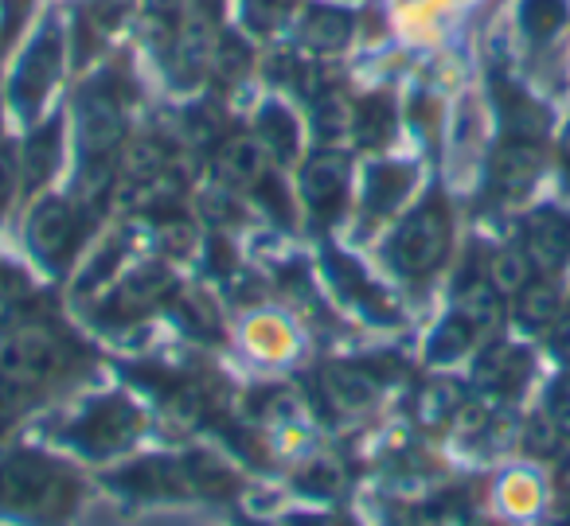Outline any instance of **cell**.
Returning a JSON list of instances; mask_svg holds the SVG:
<instances>
[{
    "instance_id": "f1b7e54d",
    "label": "cell",
    "mask_w": 570,
    "mask_h": 526,
    "mask_svg": "<svg viewBox=\"0 0 570 526\" xmlns=\"http://www.w3.org/2000/svg\"><path fill=\"white\" fill-rule=\"evenodd\" d=\"M473 339H476L473 324H469L465 316L453 312L450 320H445L442 328L434 331V339H430V363H453V359H461V355H465L469 347H473Z\"/></svg>"
},
{
    "instance_id": "ee69618b",
    "label": "cell",
    "mask_w": 570,
    "mask_h": 526,
    "mask_svg": "<svg viewBox=\"0 0 570 526\" xmlns=\"http://www.w3.org/2000/svg\"><path fill=\"white\" fill-rule=\"evenodd\" d=\"M149 4H153V12H157V17H168V20H173V12L180 9L184 0H149Z\"/></svg>"
},
{
    "instance_id": "83f0119b",
    "label": "cell",
    "mask_w": 570,
    "mask_h": 526,
    "mask_svg": "<svg viewBox=\"0 0 570 526\" xmlns=\"http://www.w3.org/2000/svg\"><path fill=\"white\" fill-rule=\"evenodd\" d=\"M56 160H59V126L51 121V126H43L40 133H32V141H28V157H24L28 188H36V183L48 180L51 168H56Z\"/></svg>"
},
{
    "instance_id": "ffe728a7",
    "label": "cell",
    "mask_w": 570,
    "mask_h": 526,
    "mask_svg": "<svg viewBox=\"0 0 570 526\" xmlns=\"http://www.w3.org/2000/svg\"><path fill=\"white\" fill-rule=\"evenodd\" d=\"M302 40L313 56H333V51H344V43L352 40V17L348 12H336V9H317L309 20H305Z\"/></svg>"
},
{
    "instance_id": "60d3db41",
    "label": "cell",
    "mask_w": 570,
    "mask_h": 526,
    "mask_svg": "<svg viewBox=\"0 0 570 526\" xmlns=\"http://www.w3.org/2000/svg\"><path fill=\"white\" fill-rule=\"evenodd\" d=\"M20 292H24V281H20V274L12 266H0V300L20 297Z\"/></svg>"
},
{
    "instance_id": "8d00e7d4",
    "label": "cell",
    "mask_w": 570,
    "mask_h": 526,
    "mask_svg": "<svg viewBox=\"0 0 570 526\" xmlns=\"http://www.w3.org/2000/svg\"><path fill=\"white\" fill-rule=\"evenodd\" d=\"M180 320L188 324V328H196L199 336H215V331H219V320H215L212 305H207L204 297H184L180 300Z\"/></svg>"
},
{
    "instance_id": "603a6c76",
    "label": "cell",
    "mask_w": 570,
    "mask_h": 526,
    "mask_svg": "<svg viewBox=\"0 0 570 526\" xmlns=\"http://www.w3.org/2000/svg\"><path fill=\"white\" fill-rule=\"evenodd\" d=\"M184 468H188V479H191V492L196 495H230L238 487V476L219 460V456H207V453H188L184 456Z\"/></svg>"
},
{
    "instance_id": "e575fe53",
    "label": "cell",
    "mask_w": 570,
    "mask_h": 526,
    "mask_svg": "<svg viewBox=\"0 0 570 526\" xmlns=\"http://www.w3.org/2000/svg\"><path fill=\"white\" fill-rule=\"evenodd\" d=\"M199 207H204V219L212 222V227H227V222L238 219V207H235V196H230L227 183H219V188H212L204 199H199Z\"/></svg>"
},
{
    "instance_id": "bcb514c9",
    "label": "cell",
    "mask_w": 570,
    "mask_h": 526,
    "mask_svg": "<svg viewBox=\"0 0 570 526\" xmlns=\"http://www.w3.org/2000/svg\"><path fill=\"white\" fill-rule=\"evenodd\" d=\"M567 344H570V320H567Z\"/></svg>"
},
{
    "instance_id": "9a60e30c",
    "label": "cell",
    "mask_w": 570,
    "mask_h": 526,
    "mask_svg": "<svg viewBox=\"0 0 570 526\" xmlns=\"http://www.w3.org/2000/svg\"><path fill=\"white\" fill-rule=\"evenodd\" d=\"M523 375H528V355H523L520 347H508V344H492L473 367V383L489 394L515 390V386L523 383Z\"/></svg>"
},
{
    "instance_id": "5bb4252c",
    "label": "cell",
    "mask_w": 570,
    "mask_h": 526,
    "mask_svg": "<svg viewBox=\"0 0 570 526\" xmlns=\"http://www.w3.org/2000/svg\"><path fill=\"white\" fill-rule=\"evenodd\" d=\"M321 390L336 409L356 414V409H367L380 398V378L360 363H333V367L321 370Z\"/></svg>"
},
{
    "instance_id": "f546056e",
    "label": "cell",
    "mask_w": 570,
    "mask_h": 526,
    "mask_svg": "<svg viewBox=\"0 0 570 526\" xmlns=\"http://www.w3.org/2000/svg\"><path fill=\"white\" fill-rule=\"evenodd\" d=\"M458 406H461V394H458V386H450V383H430L426 390L419 394V417H422V425H442V421H450V417L458 414Z\"/></svg>"
},
{
    "instance_id": "7bdbcfd3",
    "label": "cell",
    "mask_w": 570,
    "mask_h": 526,
    "mask_svg": "<svg viewBox=\"0 0 570 526\" xmlns=\"http://www.w3.org/2000/svg\"><path fill=\"white\" fill-rule=\"evenodd\" d=\"M12 398H17L12 390H0V433L9 429L12 417H17V401H12Z\"/></svg>"
},
{
    "instance_id": "6da1fadb",
    "label": "cell",
    "mask_w": 570,
    "mask_h": 526,
    "mask_svg": "<svg viewBox=\"0 0 570 526\" xmlns=\"http://www.w3.org/2000/svg\"><path fill=\"white\" fill-rule=\"evenodd\" d=\"M79 503V479L43 453L0 456V515L20 523H63Z\"/></svg>"
},
{
    "instance_id": "8992f818",
    "label": "cell",
    "mask_w": 570,
    "mask_h": 526,
    "mask_svg": "<svg viewBox=\"0 0 570 526\" xmlns=\"http://www.w3.org/2000/svg\"><path fill=\"white\" fill-rule=\"evenodd\" d=\"M82 157H121L126 126H121V106L106 87L82 95Z\"/></svg>"
},
{
    "instance_id": "277c9868",
    "label": "cell",
    "mask_w": 570,
    "mask_h": 526,
    "mask_svg": "<svg viewBox=\"0 0 570 526\" xmlns=\"http://www.w3.org/2000/svg\"><path fill=\"white\" fill-rule=\"evenodd\" d=\"M141 433V417L126 398H102L79 417L67 437L82 448L87 456H114Z\"/></svg>"
},
{
    "instance_id": "30bf717a",
    "label": "cell",
    "mask_w": 570,
    "mask_h": 526,
    "mask_svg": "<svg viewBox=\"0 0 570 526\" xmlns=\"http://www.w3.org/2000/svg\"><path fill=\"white\" fill-rule=\"evenodd\" d=\"M523 254L535 269H559L570 258V215L539 207L523 219Z\"/></svg>"
},
{
    "instance_id": "ab89813d",
    "label": "cell",
    "mask_w": 570,
    "mask_h": 526,
    "mask_svg": "<svg viewBox=\"0 0 570 526\" xmlns=\"http://www.w3.org/2000/svg\"><path fill=\"white\" fill-rule=\"evenodd\" d=\"M285 526H356V518H348V515H289L285 518Z\"/></svg>"
},
{
    "instance_id": "7a4b0ae2",
    "label": "cell",
    "mask_w": 570,
    "mask_h": 526,
    "mask_svg": "<svg viewBox=\"0 0 570 526\" xmlns=\"http://www.w3.org/2000/svg\"><path fill=\"white\" fill-rule=\"evenodd\" d=\"M453 238V219L442 196H430L426 204H419L403 222H399L395 238H391V261L403 277H426L442 266V258L450 254Z\"/></svg>"
},
{
    "instance_id": "52a82bcc",
    "label": "cell",
    "mask_w": 570,
    "mask_h": 526,
    "mask_svg": "<svg viewBox=\"0 0 570 526\" xmlns=\"http://www.w3.org/2000/svg\"><path fill=\"white\" fill-rule=\"evenodd\" d=\"M173 289H176L173 274H168L165 266H153L149 261V266H137L134 274L114 289V297L106 300L102 312L110 316V320H141L160 300L173 297Z\"/></svg>"
},
{
    "instance_id": "74e56055",
    "label": "cell",
    "mask_w": 570,
    "mask_h": 526,
    "mask_svg": "<svg viewBox=\"0 0 570 526\" xmlns=\"http://www.w3.org/2000/svg\"><path fill=\"white\" fill-rule=\"evenodd\" d=\"M17 180H20L17 157H12V152L4 149V145H0V215L9 211L12 196H17Z\"/></svg>"
},
{
    "instance_id": "f6af8a7d",
    "label": "cell",
    "mask_w": 570,
    "mask_h": 526,
    "mask_svg": "<svg viewBox=\"0 0 570 526\" xmlns=\"http://www.w3.org/2000/svg\"><path fill=\"white\" fill-rule=\"evenodd\" d=\"M559 157H562V172H567V180H570V126H567V133H562Z\"/></svg>"
},
{
    "instance_id": "4dcf8cb0",
    "label": "cell",
    "mask_w": 570,
    "mask_h": 526,
    "mask_svg": "<svg viewBox=\"0 0 570 526\" xmlns=\"http://www.w3.org/2000/svg\"><path fill=\"white\" fill-rule=\"evenodd\" d=\"M344 468L336 460H328V456H321V460H313L309 468L297 476V484H302V492L309 495H321V499H333V495L344 492Z\"/></svg>"
},
{
    "instance_id": "d6986e66",
    "label": "cell",
    "mask_w": 570,
    "mask_h": 526,
    "mask_svg": "<svg viewBox=\"0 0 570 526\" xmlns=\"http://www.w3.org/2000/svg\"><path fill=\"white\" fill-rule=\"evenodd\" d=\"M562 297L551 281H531L523 292H515V324L528 331H543L559 320Z\"/></svg>"
},
{
    "instance_id": "7c38bea8",
    "label": "cell",
    "mask_w": 570,
    "mask_h": 526,
    "mask_svg": "<svg viewBox=\"0 0 570 526\" xmlns=\"http://www.w3.org/2000/svg\"><path fill=\"white\" fill-rule=\"evenodd\" d=\"M543 172V145L539 141H515L508 137L497 152H492V165H489V180H492V191L500 196H523L531 183L539 180Z\"/></svg>"
},
{
    "instance_id": "d6a6232c",
    "label": "cell",
    "mask_w": 570,
    "mask_h": 526,
    "mask_svg": "<svg viewBox=\"0 0 570 526\" xmlns=\"http://www.w3.org/2000/svg\"><path fill=\"white\" fill-rule=\"evenodd\" d=\"M547 417L570 440V370H562L551 383V390H547Z\"/></svg>"
},
{
    "instance_id": "d4e9b609",
    "label": "cell",
    "mask_w": 570,
    "mask_h": 526,
    "mask_svg": "<svg viewBox=\"0 0 570 526\" xmlns=\"http://www.w3.org/2000/svg\"><path fill=\"white\" fill-rule=\"evenodd\" d=\"M562 24H567V0H520V28L528 40H551Z\"/></svg>"
},
{
    "instance_id": "8fae6325",
    "label": "cell",
    "mask_w": 570,
    "mask_h": 526,
    "mask_svg": "<svg viewBox=\"0 0 570 526\" xmlns=\"http://www.w3.org/2000/svg\"><path fill=\"white\" fill-rule=\"evenodd\" d=\"M215 12H212V0H199V12L188 20L184 28L173 32V67L184 82L199 79V75L212 67V56H215Z\"/></svg>"
},
{
    "instance_id": "ac0fdd59",
    "label": "cell",
    "mask_w": 570,
    "mask_h": 526,
    "mask_svg": "<svg viewBox=\"0 0 570 526\" xmlns=\"http://www.w3.org/2000/svg\"><path fill=\"white\" fill-rule=\"evenodd\" d=\"M458 316H465L469 324H473L476 336H489V331L500 328V320H504V308H500V292L492 289L489 281H469L461 285L458 292V308H453Z\"/></svg>"
},
{
    "instance_id": "836d02e7",
    "label": "cell",
    "mask_w": 570,
    "mask_h": 526,
    "mask_svg": "<svg viewBox=\"0 0 570 526\" xmlns=\"http://www.w3.org/2000/svg\"><path fill=\"white\" fill-rule=\"evenodd\" d=\"M157 230H160V242H165L168 254H188L191 242H196V227H191L184 215H160Z\"/></svg>"
},
{
    "instance_id": "7402d4cb",
    "label": "cell",
    "mask_w": 570,
    "mask_h": 526,
    "mask_svg": "<svg viewBox=\"0 0 570 526\" xmlns=\"http://www.w3.org/2000/svg\"><path fill=\"white\" fill-rule=\"evenodd\" d=\"M535 281V266L523 254V246H508V250H497L489 261V285L500 292V297H515L528 285Z\"/></svg>"
},
{
    "instance_id": "cb8c5ba5",
    "label": "cell",
    "mask_w": 570,
    "mask_h": 526,
    "mask_svg": "<svg viewBox=\"0 0 570 526\" xmlns=\"http://www.w3.org/2000/svg\"><path fill=\"white\" fill-rule=\"evenodd\" d=\"M258 141L266 145L269 157H277L285 165V160L297 157V126L294 118L282 110V106H266L258 118Z\"/></svg>"
},
{
    "instance_id": "4fadbf2b",
    "label": "cell",
    "mask_w": 570,
    "mask_h": 526,
    "mask_svg": "<svg viewBox=\"0 0 570 526\" xmlns=\"http://www.w3.org/2000/svg\"><path fill=\"white\" fill-rule=\"evenodd\" d=\"M266 145L258 141V133H235L227 141H219V152H215V172H219V183L227 188H258L266 180Z\"/></svg>"
},
{
    "instance_id": "ba28073f",
    "label": "cell",
    "mask_w": 570,
    "mask_h": 526,
    "mask_svg": "<svg viewBox=\"0 0 570 526\" xmlns=\"http://www.w3.org/2000/svg\"><path fill=\"white\" fill-rule=\"evenodd\" d=\"M114 484H121V492L149 495V499H184V495H196L191 492L188 468H184V456H149V460H137L126 472H118Z\"/></svg>"
},
{
    "instance_id": "e0dca14e",
    "label": "cell",
    "mask_w": 570,
    "mask_h": 526,
    "mask_svg": "<svg viewBox=\"0 0 570 526\" xmlns=\"http://www.w3.org/2000/svg\"><path fill=\"white\" fill-rule=\"evenodd\" d=\"M497 102H500V118H504V133L515 141H539L547 133V113L543 106H535L528 95L520 90L497 87Z\"/></svg>"
},
{
    "instance_id": "d590c367",
    "label": "cell",
    "mask_w": 570,
    "mask_h": 526,
    "mask_svg": "<svg viewBox=\"0 0 570 526\" xmlns=\"http://www.w3.org/2000/svg\"><path fill=\"white\" fill-rule=\"evenodd\" d=\"M297 0H246V20L254 28H277L289 12H294Z\"/></svg>"
},
{
    "instance_id": "484cf974",
    "label": "cell",
    "mask_w": 570,
    "mask_h": 526,
    "mask_svg": "<svg viewBox=\"0 0 570 526\" xmlns=\"http://www.w3.org/2000/svg\"><path fill=\"white\" fill-rule=\"evenodd\" d=\"M313 121H317V133L325 137V141H341L344 133L356 129V106L344 95H336V90H328V95H321L317 106H313Z\"/></svg>"
},
{
    "instance_id": "1f68e13d",
    "label": "cell",
    "mask_w": 570,
    "mask_h": 526,
    "mask_svg": "<svg viewBox=\"0 0 570 526\" xmlns=\"http://www.w3.org/2000/svg\"><path fill=\"white\" fill-rule=\"evenodd\" d=\"M246 63H250V48H246L238 36H219L215 56H212V71L219 75V79H235V75L246 71Z\"/></svg>"
},
{
    "instance_id": "9c48e42d",
    "label": "cell",
    "mask_w": 570,
    "mask_h": 526,
    "mask_svg": "<svg viewBox=\"0 0 570 526\" xmlns=\"http://www.w3.org/2000/svg\"><path fill=\"white\" fill-rule=\"evenodd\" d=\"M302 196L317 215H336L348 196V157L336 149H321L302 168Z\"/></svg>"
},
{
    "instance_id": "5b68a950",
    "label": "cell",
    "mask_w": 570,
    "mask_h": 526,
    "mask_svg": "<svg viewBox=\"0 0 570 526\" xmlns=\"http://www.w3.org/2000/svg\"><path fill=\"white\" fill-rule=\"evenodd\" d=\"M79 230H82L79 207L71 199L48 196L36 204L32 219H28V246L36 250V258L59 269L71 258L75 242H79Z\"/></svg>"
},
{
    "instance_id": "2e32d148",
    "label": "cell",
    "mask_w": 570,
    "mask_h": 526,
    "mask_svg": "<svg viewBox=\"0 0 570 526\" xmlns=\"http://www.w3.org/2000/svg\"><path fill=\"white\" fill-rule=\"evenodd\" d=\"M56 75H59V43H56V36L48 32L32 48V56L24 59V67H20V75H17V102L20 106H36L43 98V90L56 82Z\"/></svg>"
},
{
    "instance_id": "44dd1931",
    "label": "cell",
    "mask_w": 570,
    "mask_h": 526,
    "mask_svg": "<svg viewBox=\"0 0 570 526\" xmlns=\"http://www.w3.org/2000/svg\"><path fill=\"white\" fill-rule=\"evenodd\" d=\"M411 183H414V168H406V165L372 168V172H367V207H372L375 215L395 211L406 199V191H411Z\"/></svg>"
},
{
    "instance_id": "f35d334b",
    "label": "cell",
    "mask_w": 570,
    "mask_h": 526,
    "mask_svg": "<svg viewBox=\"0 0 570 526\" xmlns=\"http://www.w3.org/2000/svg\"><path fill=\"white\" fill-rule=\"evenodd\" d=\"M254 196L269 207V215H277L282 222H289V204H285V191H282V183H277L274 176H266V180L254 188Z\"/></svg>"
},
{
    "instance_id": "b9f144b4",
    "label": "cell",
    "mask_w": 570,
    "mask_h": 526,
    "mask_svg": "<svg viewBox=\"0 0 570 526\" xmlns=\"http://www.w3.org/2000/svg\"><path fill=\"white\" fill-rule=\"evenodd\" d=\"M126 4H129V0H98L95 12H98V20H102V24H114V20L126 12Z\"/></svg>"
},
{
    "instance_id": "4316f807",
    "label": "cell",
    "mask_w": 570,
    "mask_h": 526,
    "mask_svg": "<svg viewBox=\"0 0 570 526\" xmlns=\"http://www.w3.org/2000/svg\"><path fill=\"white\" fill-rule=\"evenodd\" d=\"M391 133H395V106H391V98H367L356 110V137L364 145H372V149H380V145L391 141Z\"/></svg>"
},
{
    "instance_id": "3957f363",
    "label": "cell",
    "mask_w": 570,
    "mask_h": 526,
    "mask_svg": "<svg viewBox=\"0 0 570 526\" xmlns=\"http://www.w3.org/2000/svg\"><path fill=\"white\" fill-rule=\"evenodd\" d=\"M63 367V344L43 328H24L0 344V390H40Z\"/></svg>"
}]
</instances>
